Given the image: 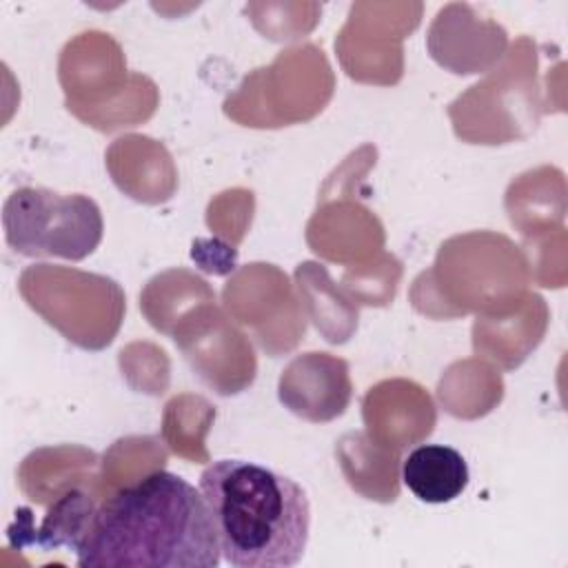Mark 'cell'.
<instances>
[{
	"mask_svg": "<svg viewBox=\"0 0 568 568\" xmlns=\"http://www.w3.org/2000/svg\"><path fill=\"white\" fill-rule=\"evenodd\" d=\"M73 552L80 568H215L222 561L204 495L169 470H153L95 506Z\"/></svg>",
	"mask_w": 568,
	"mask_h": 568,
	"instance_id": "1",
	"label": "cell"
},
{
	"mask_svg": "<svg viewBox=\"0 0 568 568\" xmlns=\"http://www.w3.org/2000/svg\"><path fill=\"white\" fill-rule=\"evenodd\" d=\"M220 537L235 568H288L302 561L311 504L306 490L273 468L246 459L211 462L200 475Z\"/></svg>",
	"mask_w": 568,
	"mask_h": 568,
	"instance_id": "2",
	"label": "cell"
},
{
	"mask_svg": "<svg viewBox=\"0 0 568 568\" xmlns=\"http://www.w3.org/2000/svg\"><path fill=\"white\" fill-rule=\"evenodd\" d=\"M9 248L27 257L84 260L102 240L100 206L82 193H55L42 186L11 191L2 206Z\"/></svg>",
	"mask_w": 568,
	"mask_h": 568,
	"instance_id": "3",
	"label": "cell"
},
{
	"mask_svg": "<svg viewBox=\"0 0 568 568\" xmlns=\"http://www.w3.org/2000/svg\"><path fill=\"white\" fill-rule=\"evenodd\" d=\"M280 402L308 422H331L351 404L348 364L331 353H302L280 375Z\"/></svg>",
	"mask_w": 568,
	"mask_h": 568,
	"instance_id": "4",
	"label": "cell"
},
{
	"mask_svg": "<svg viewBox=\"0 0 568 568\" xmlns=\"http://www.w3.org/2000/svg\"><path fill=\"white\" fill-rule=\"evenodd\" d=\"M402 481L419 501L448 504L466 490L470 473L459 450L444 444H422L404 457Z\"/></svg>",
	"mask_w": 568,
	"mask_h": 568,
	"instance_id": "5",
	"label": "cell"
}]
</instances>
